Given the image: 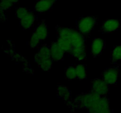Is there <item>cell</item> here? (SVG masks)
I'll use <instances>...</instances> for the list:
<instances>
[{"mask_svg":"<svg viewBox=\"0 0 121 113\" xmlns=\"http://www.w3.org/2000/svg\"><path fill=\"white\" fill-rule=\"evenodd\" d=\"M19 20L21 27L24 29H28L33 27L35 21V16L31 11L28 9Z\"/></svg>","mask_w":121,"mask_h":113,"instance_id":"obj_7","label":"cell"},{"mask_svg":"<svg viewBox=\"0 0 121 113\" xmlns=\"http://www.w3.org/2000/svg\"><path fill=\"white\" fill-rule=\"evenodd\" d=\"M57 95L62 100L68 101L71 97V93L68 88L65 86L59 85L57 89Z\"/></svg>","mask_w":121,"mask_h":113,"instance_id":"obj_14","label":"cell"},{"mask_svg":"<svg viewBox=\"0 0 121 113\" xmlns=\"http://www.w3.org/2000/svg\"><path fill=\"white\" fill-rule=\"evenodd\" d=\"M7 1H11V2H13L14 4H15V3H17V2H18L19 0H7Z\"/></svg>","mask_w":121,"mask_h":113,"instance_id":"obj_20","label":"cell"},{"mask_svg":"<svg viewBox=\"0 0 121 113\" xmlns=\"http://www.w3.org/2000/svg\"><path fill=\"white\" fill-rule=\"evenodd\" d=\"M65 77L66 78L69 80H72L77 78L76 67L73 65L69 66L65 71Z\"/></svg>","mask_w":121,"mask_h":113,"instance_id":"obj_17","label":"cell"},{"mask_svg":"<svg viewBox=\"0 0 121 113\" xmlns=\"http://www.w3.org/2000/svg\"><path fill=\"white\" fill-rule=\"evenodd\" d=\"M102 77L109 85L115 84L119 77V70L115 67L107 68L103 73Z\"/></svg>","mask_w":121,"mask_h":113,"instance_id":"obj_6","label":"cell"},{"mask_svg":"<svg viewBox=\"0 0 121 113\" xmlns=\"http://www.w3.org/2000/svg\"><path fill=\"white\" fill-rule=\"evenodd\" d=\"M111 58L113 62L121 61V45L117 46L111 52Z\"/></svg>","mask_w":121,"mask_h":113,"instance_id":"obj_18","label":"cell"},{"mask_svg":"<svg viewBox=\"0 0 121 113\" xmlns=\"http://www.w3.org/2000/svg\"><path fill=\"white\" fill-rule=\"evenodd\" d=\"M96 24V18L94 16H87L82 17L77 22V27L82 34H87L92 31Z\"/></svg>","mask_w":121,"mask_h":113,"instance_id":"obj_4","label":"cell"},{"mask_svg":"<svg viewBox=\"0 0 121 113\" xmlns=\"http://www.w3.org/2000/svg\"><path fill=\"white\" fill-rule=\"evenodd\" d=\"M34 34L41 41L46 40L48 36V27L44 22H41L35 28L34 31Z\"/></svg>","mask_w":121,"mask_h":113,"instance_id":"obj_12","label":"cell"},{"mask_svg":"<svg viewBox=\"0 0 121 113\" xmlns=\"http://www.w3.org/2000/svg\"><path fill=\"white\" fill-rule=\"evenodd\" d=\"M109 85L104 79L96 78L92 81V91L100 96H105L109 91Z\"/></svg>","mask_w":121,"mask_h":113,"instance_id":"obj_5","label":"cell"},{"mask_svg":"<svg viewBox=\"0 0 121 113\" xmlns=\"http://www.w3.org/2000/svg\"><path fill=\"white\" fill-rule=\"evenodd\" d=\"M105 48V41L103 39L97 38L93 40L91 44V54L96 56L100 54Z\"/></svg>","mask_w":121,"mask_h":113,"instance_id":"obj_11","label":"cell"},{"mask_svg":"<svg viewBox=\"0 0 121 113\" xmlns=\"http://www.w3.org/2000/svg\"><path fill=\"white\" fill-rule=\"evenodd\" d=\"M121 27V22L117 20H108L103 23L102 30L104 32L111 33L118 30Z\"/></svg>","mask_w":121,"mask_h":113,"instance_id":"obj_10","label":"cell"},{"mask_svg":"<svg viewBox=\"0 0 121 113\" xmlns=\"http://www.w3.org/2000/svg\"><path fill=\"white\" fill-rule=\"evenodd\" d=\"M57 42L59 45V46L65 52H67L70 53V52L71 51L72 49L73 48V45H72V43L67 39L65 38L64 37L59 36Z\"/></svg>","mask_w":121,"mask_h":113,"instance_id":"obj_15","label":"cell"},{"mask_svg":"<svg viewBox=\"0 0 121 113\" xmlns=\"http://www.w3.org/2000/svg\"><path fill=\"white\" fill-rule=\"evenodd\" d=\"M76 68L77 78L80 80H84L87 77V71L85 65L79 64L76 67Z\"/></svg>","mask_w":121,"mask_h":113,"instance_id":"obj_16","label":"cell"},{"mask_svg":"<svg viewBox=\"0 0 121 113\" xmlns=\"http://www.w3.org/2000/svg\"><path fill=\"white\" fill-rule=\"evenodd\" d=\"M57 33L59 36L67 39L72 43L73 47H80L85 46V38L80 32L72 29L58 27Z\"/></svg>","mask_w":121,"mask_h":113,"instance_id":"obj_2","label":"cell"},{"mask_svg":"<svg viewBox=\"0 0 121 113\" xmlns=\"http://www.w3.org/2000/svg\"><path fill=\"white\" fill-rule=\"evenodd\" d=\"M41 40L36 36L34 32L31 34L30 37V40L29 41V45L30 47H31L32 48H35L36 47H39V44H40Z\"/></svg>","mask_w":121,"mask_h":113,"instance_id":"obj_19","label":"cell"},{"mask_svg":"<svg viewBox=\"0 0 121 113\" xmlns=\"http://www.w3.org/2000/svg\"><path fill=\"white\" fill-rule=\"evenodd\" d=\"M57 0H39L34 5V10L38 12H45L52 9Z\"/></svg>","mask_w":121,"mask_h":113,"instance_id":"obj_8","label":"cell"},{"mask_svg":"<svg viewBox=\"0 0 121 113\" xmlns=\"http://www.w3.org/2000/svg\"><path fill=\"white\" fill-rule=\"evenodd\" d=\"M53 61L50 47L47 45H43L35 54L34 61L36 64L42 70L48 71L53 66Z\"/></svg>","mask_w":121,"mask_h":113,"instance_id":"obj_3","label":"cell"},{"mask_svg":"<svg viewBox=\"0 0 121 113\" xmlns=\"http://www.w3.org/2000/svg\"><path fill=\"white\" fill-rule=\"evenodd\" d=\"M74 104L91 113H108L111 111L109 100L92 91L77 96Z\"/></svg>","mask_w":121,"mask_h":113,"instance_id":"obj_1","label":"cell"},{"mask_svg":"<svg viewBox=\"0 0 121 113\" xmlns=\"http://www.w3.org/2000/svg\"><path fill=\"white\" fill-rule=\"evenodd\" d=\"M71 55L79 61H83L86 56V46L80 47H73L70 52Z\"/></svg>","mask_w":121,"mask_h":113,"instance_id":"obj_13","label":"cell"},{"mask_svg":"<svg viewBox=\"0 0 121 113\" xmlns=\"http://www.w3.org/2000/svg\"><path fill=\"white\" fill-rule=\"evenodd\" d=\"M50 52L53 61H59L63 60L65 56V51L59 46L57 42H54L50 46Z\"/></svg>","mask_w":121,"mask_h":113,"instance_id":"obj_9","label":"cell"}]
</instances>
